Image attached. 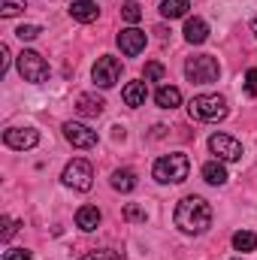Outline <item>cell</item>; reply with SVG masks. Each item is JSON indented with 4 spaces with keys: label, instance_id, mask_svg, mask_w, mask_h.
<instances>
[{
    "label": "cell",
    "instance_id": "23",
    "mask_svg": "<svg viewBox=\"0 0 257 260\" xmlns=\"http://www.w3.org/2000/svg\"><path fill=\"white\" fill-rule=\"evenodd\" d=\"M142 76H145V82H160L167 76V70H164V64H157V61H148L145 70H142Z\"/></svg>",
    "mask_w": 257,
    "mask_h": 260
},
{
    "label": "cell",
    "instance_id": "11",
    "mask_svg": "<svg viewBox=\"0 0 257 260\" xmlns=\"http://www.w3.org/2000/svg\"><path fill=\"white\" fill-rule=\"evenodd\" d=\"M118 49H121V55H127V58H136L142 49H145V30H139V27H124L121 34H118Z\"/></svg>",
    "mask_w": 257,
    "mask_h": 260
},
{
    "label": "cell",
    "instance_id": "4",
    "mask_svg": "<svg viewBox=\"0 0 257 260\" xmlns=\"http://www.w3.org/2000/svg\"><path fill=\"white\" fill-rule=\"evenodd\" d=\"M185 76L194 85H212L221 76V64L212 55H194V58L185 61Z\"/></svg>",
    "mask_w": 257,
    "mask_h": 260
},
{
    "label": "cell",
    "instance_id": "15",
    "mask_svg": "<svg viewBox=\"0 0 257 260\" xmlns=\"http://www.w3.org/2000/svg\"><path fill=\"white\" fill-rule=\"evenodd\" d=\"M185 40L191 43V46H200V43H206L209 40V24L203 21V18H188L185 21Z\"/></svg>",
    "mask_w": 257,
    "mask_h": 260
},
{
    "label": "cell",
    "instance_id": "22",
    "mask_svg": "<svg viewBox=\"0 0 257 260\" xmlns=\"http://www.w3.org/2000/svg\"><path fill=\"white\" fill-rule=\"evenodd\" d=\"M27 6H24V0H0V15L3 18H12V15H21Z\"/></svg>",
    "mask_w": 257,
    "mask_h": 260
},
{
    "label": "cell",
    "instance_id": "25",
    "mask_svg": "<svg viewBox=\"0 0 257 260\" xmlns=\"http://www.w3.org/2000/svg\"><path fill=\"white\" fill-rule=\"evenodd\" d=\"M43 30H40V24H21L18 30H15V37L21 40V43H30V40H37Z\"/></svg>",
    "mask_w": 257,
    "mask_h": 260
},
{
    "label": "cell",
    "instance_id": "13",
    "mask_svg": "<svg viewBox=\"0 0 257 260\" xmlns=\"http://www.w3.org/2000/svg\"><path fill=\"white\" fill-rule=\"evenodd\" d=\"M70 15H73L76 21H82V24H91V21H97L100 6H97L94 0H73V3H70Z\"/></svg>",
    "mask_w": 257,
    "mask_h": 260
},
{
    "label": "cell",
    "instance_id": "17",
    "mask_svg": "<svg viewBox=\"0 0 257 260\" xmlns=\"http://www.w3.org/2000/svg\"><path fill=\"white\" fill-rule=\"evenodd\" d=\"M154 103H157L160 109H176V106H182V91L173 88V85H164V88H157Z\"/></svg>",
    "mask_w": 257,
    "mask_h": 260
},
{
    "label": "cell",
    "instance_id": "21",
    "mask_svg": "<svg viewBox=\"0 0 257 260\" xmlns=\"http://www.w3.org/2000/svg\"><path fill=\"white\" fill-rule=\"evenodd\" d=\"M233 248L236 251H254L257 248V236L251 233V230H239V233H233Z\"/></svg>",
    "mask_w": 257,
    "mask_h": 260
},
{
    "label": "cell",
    "instance_id": "31",
    "mask_svg": "<svg viewBox=\"0 0 257 260\" xmlns=\"http://www.w3.org/2000/svg\"><path fill=\"white\" fill-rule=\"evenodd\" d=\"M9 70V46L6 43H0V76Z\"/></svg>",
    "mask_w": 257,
    "mask_h": 260
},
{
    "label": "cell",
    "instance_id": "8",
    "mask_svg": "<svg viewBox=\"0 0 257 260\" xmlns=\"http://www.w3.org/2000/svg\"><path fill=\"white\" fill-rule=\"evenodd\" d=\"M91 79L97 82V88H112V85L121 79V61L112 58V55L97 58V64H94V70H91Z\"/></svg>",
    "mask_w": 257,
    "mask_h": 260
},
{
    "label": "cell",
    "instance_id": "29",
    "mask_svg": "<svg viewBox=\"0 0 257 260\" xmlns=\"http://www.w3.org/2000/svg\"><path fill=\"white\" fill-rule=\"evenodd\" d=\"M245 91H248L251 97L257 94V67H251V70L245 73Z\"/></svg>",
    "mask_w": 257,
    "mask_h": 260
},
{
    "label": "cell",
    "instance_id": "30",
    "mask_svg": "<svg viewBox=\"0 0 257 260\" xmlns=\"http://www.w3.org/2000/svg\"><path fill=\"white\" fill-rule=\"evenodd\" d=\"M3 260H34V257H30V251H24V248H9V251L3 254Z\"/></svg>",
    "mask_w": 257,
    "mask_h": 260
},
{
    "label": "cell",
    "instance_id": "9",
    "mask_svg": "<svg viewBox=\"0 0 257 260\" xmlns=\"http://www.w3.org/2000/svg\"><path fill=\"white\" fill-rule=\"evenodd\" d=\"M64 139L73 148H94L97 145V130H91L88 124H79V121H67Z\"/></svg>",
    "mask_w": 257,
    "mask_h": 260
},
{
    "label": "cell",
    "instance_id": "7",
    "mask_svg": "<svg viewBox=\"0 0 257 260\" xmlns=\"http://www.w3.org/2000/svg\"><path fill=\"white\" fill-rule=\"evenodd\" d=\"M18 73H21V79H24V82L40 85V82H46V79H49V64L43 61V55H37V52L24 49V52L18 55Z\"/></svg>",
    "mask_w": 257,
    "mask_h": 260
},
{
    "label": "cell",
    "instance_id": "12",
    "mask_svg": "<svg viewBox=\"0 0 257 260\" xmlns=\"http://www.w3.org/2000/svg\"><path fill=\"white\" fill-rule=\"evenodd\" d=\"M103 109H106V103L100 97H94V94H79L76 97V112L85 115V118H100Z\"/></svg>",
    "mask_w": 257,
    "mask_h": 260
},
{
    "label": "cell",
    "instance_id": "1",
    "mask_svg": "<svg viewBox=\"0 0 257 260\" xmlns=\"http://www.w3.org/2000/svg\"><path fill=\"white\" fill-rule=\"evenodd\" d=\"M176 227L182 230V233H188V236H200V233H206L209 227H212V206L203 200V197H185V200H179V206H176Z\"/></svg>",
    "mask_w": 257,
    "mask_h": 260
},
{
    "label": "cell",
    "instance_id": "32",
    "mask_svg": "<svg viewBox=\"0 0 257 260\" xmlns=\"http://www.w3.org/2000/svg\"><path fill=\"white\" fill-rule=\"evenodd\" d=\"M251 30H254V37H257V18H254V21H251Z\"/></svg>",
    "mask_w": 257,
    "mask_h": 260
},
{
    "label": "cell",
    "instance_id": "6",
    "mask_svg": "<svg viewBox=\"0 0 257 260\" xmlns=\"http://www.w3.org/2000/svg\"><path fill=\"white\" fill-rule=\"evenodd\" d=\"M209 151L215 154V160H221V164H236V160H242V142L239 139H233V136H227V133H215L212 139H209Z\"/></svg>",
    "mask_w": 257,
    "mask_h": 260
},
{
    "label": "cell",
    "instance_id": "28",
    "mask_svg": "<svg viewBox=\"0 0 257 260\" xmlns=\"http://www.w3.org/2000/svg\"><path fill=\"white\" fill-rule=\"evenodd\" d=\"M124 218H127V221H145V212H142L139 206L127 203V206H124Z\"/></svg>",
    "mask_w": 257,
    "mask_h": 260
},
{
    "label": "cell",
    "instance_id": "2",
    "mask_svg": "<svg viewBox=\"0 0 257 260\" xmlns=\"http://www.w3.org/2000/svg\"><path fill=\"white\" fill-rule=\"evenodd\" d=\"M188 173H191V160H188V154H182V151L164 154L160 160H154V170H151V176H154L160 185H182V182L188 179Z\"/></svg>",
    "mask_w": 257,
    "mask_h": 260
},
{
    "label": "cell",
    "instance_id": "19",
    "mask_svg": "<svg viewBox=\"0 0 257 260\" xmlns=\"http://www.w3.org/2000/svg\"><path fill=\"white\" fill-rule=\"evenodd\" d=\"M203 179H206L209 185H215V188L227 185V170H224V164H221V160H209V164H203Z\"/></svg>",
    "mask_w": 257,
    "mask_h": 260
},
{
    "label": "cell",
    "instance_id": "3",
    "mask_svg": "<svg viewBox=\"0 0 257 260\" xmlns=\"http://www.w3.org/2000/svg\"><path fill=\"white\" fill-rule=\"evenodd\" d=\"M188 112H191L194 121L212 124V121H224L230 109H227V100L221 94H197L191 103H188Z\"/></svg>",
    "mask_w": 257,
    "mask_h": 260
},
{
    "label": "cell",
    "instance_id": "14",
    "mask_svg": "<svg viewBox=\"0 0 257 260\" xmlns=\"http://www.w3.org/2000/svg\"><path fill=\"white\" fill-rule=\"evenodd\" d=\"M100 209L97 206H82L79 212H76V227L79 230H85V233H91V230H97L100 227Z\"/></svg>",
    "mask_w": 257,
    "mask_h": 260
},
{
    "label": "cell",
    "instance_id": "27",
    "mask_svg": "<svg viewBox=\"0 0 257 260\" xmlns=\"http://www.w3.org/2000/svg\"><path fill=\"white\" fill-rule=\"evenodd\" d=\"M85 260H121L115 251H109V248H100V251H88Z\"/></svg>",
    "mask_w": 257,
    "mask_h": 260
},
{
    "label": "cell",
    "instance_id": "26",
    "mask_svg": "<svg viewBox=\"0 0 257 260\" xmlns=\"http://www.w3.org/2000/svg\"><path fill=\"white\" fill-rule=\"evenodd\" d=\"M0 224H3V230H0V239H3V242H9V239L15 236V230L21 227V221H12V218H6V215L0 218Z\"/></svg>",
    "mask_w": 257,
    "mask_h": 260
},
{
    "label": "cell",
    "instance_id": "10",
    "mask_svg": "<svg viewBox=\"0 0 257 260\" xmlns=\"http://www.w3.org/2000/svg\"><path fill=\"white\" fill-rule=\"evenodd\" d=\"M3 142L9 148H15V151H27V148H34L40 142V133L34 127H9L3 130Z\"/></svg>",
    "mask_w": 257,
    "mask_h": 260
},
{
    "label": "cell",
    "instance_id": "20",
    "mask_svg": "<svg viewBox=\"0 0 257 260\" xmlns=\"http://www.w3.org/2000/svg\"><path fill=\"white\" fill-rule=\"evenodd\" d=\"M188 9H191V0H164L160 3V15L164 18H185L188 15Z\"/></svg>",
    "mask_w": 257,
    "mask_h": 260
},
{
    "label": "cell",
    "instance_id": "16",
    "mask_svg": "<svg viewBox=\"0 0 257 260\" xmlns=\"http://www.w3.org/2000/svg\"><path fill=\"white\" fill-rule=\"evenodd\" d=\"M121 97H124V103H127L130 109H139L145 103V97H148V88H145V82H127L124 91H121Z\"/></svg>",
    "mask_w": 257,
    "mask_h": 260
},
{
    "label": "cell",
    "instance_id": "18",
    "mask_svg": "<svg viewBox=\"0 0 257 260\" xmlns=\"http://www.w3.org/2000/svg\"><path fill=\"white\" fill-rule=\"evenodd\" d=\"M109 185H112L115 191H121V194H130V191H133V188H136L139 182H136V173L124 167V170H115V173H112V179H109Z\"/></svg>",
    "mask_w": 257,
    "mask_h": 260
},
{
    "label": "cell",
    "instance_id": "24",
    "mask_svg": "<svg viewBox=\"0 0 257 260\" xmlns=\"http://www.w3.org/2000/svg\"><path fill=\"white\" fill-rule=\"evenodd\" d=\"M121 15H124V21H130V24H136V21L142 18V6H139L136 0H127V3L121 6Z\"/></svg>",
    "mask_w": 257,
    "mask_h": 260
},
{
    "label": "cell",
    "instance_id": "5",
    "mask_svg": "<svg viewBox=\"0 0 257 260\" xmlns=\"http://www.w3.org/2000/svg\"><path fill=\"white\" fill-rule=\"evenodd\" d=\"M61 179H64L67 188H73V191H91V185H94V167L85 157H76V160H70L64 167Z\"/></svg>",
    "mask_w": 257,
    "mask_h": 260
}]
</instances>
